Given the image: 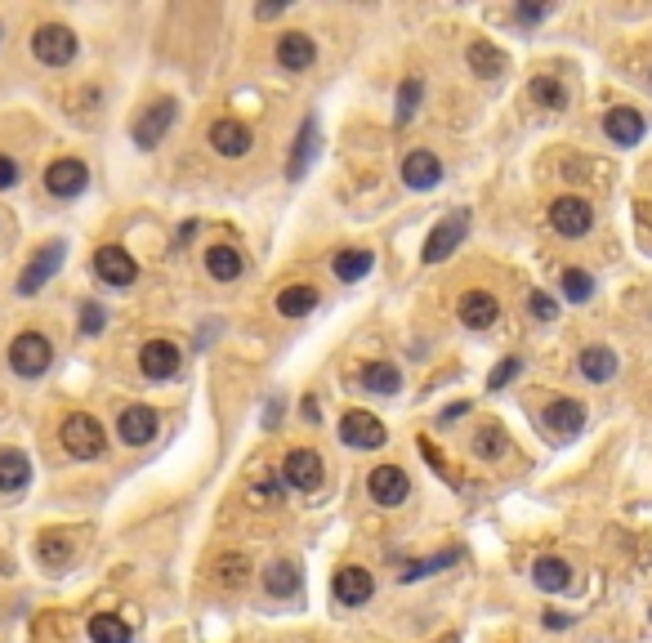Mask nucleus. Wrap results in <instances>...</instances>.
Returning a JSON list of instances; mask_svg holds the SVG:
<instances>
[{
  "label": "nucleus",
  "mask_w": 652,
  "mask_h": 643,
  "mask_svg": "<svg viewBox=\"0 0 652 643\" xmlns=\"http://www.w3.org/2000/svg\"><path fill=\"white\" fill-rule=\"evenodd\" d=\"M519 371H523V362H519V358H505L501 367H492V376H487V389H492V393H496V389H505L514 376H519Z\"/></svg>",
  "instance_id": "nucleus-40"
},
{
  "label": "nucleus",
  "mask_w": 652,
  "mask_h": 643,
  "mask_svg": "<svg viewBox=\"0 0 652 643\" xmlns=\"http://www.w3.org/2000/svg\"><path fill=\"white\" fill-rule=\"evenodd\" d=\"M206 273L219 277V282H233V277H242V255H237L233 246H210L206 251Z\"/></svg>",
  "instance_id": "nucleus-30"
},
{
  "label": "nucleus",
  "mask_w": 652,
  "mask_h": 643,
  "mask_svg": "<svg viewBox=\"0 0 652 643\" xmlns=\"http://www.w3.org/2000/svg\"><path fill=\"white\" fill-rule=\"evenodd\" d=\"M313 59H318V45H313V36L286 32L282 41H277V63H282L286 72H304V67H313Z\"/></svg>",
  "instance_id": "nucleus-19"
},
{
  "label": "nucleus",
  "mask_w": 652,
  "mask_h": 643,
  "mask_svg": "<svg viewBox=\"0 0 652 643\" xmlns=\"http://www.w3.org/2000/svg\"><path fill=\"white\" fill-rule=\"evenodd\" d=\"M469 72H478L483 81H496L501 72H510V54L496 50L492 41H469Z\"/></svg>",
  "instance_id": "nucleus-21"
},
{
  "label": "nucleus",
  "mask_w": 652,
  "mask_h": 643,
  "mask_svg": "<svg viewBox=\"0 0 652 643\" xmlns=\"http://www.w3.org/2000/svg\"><path fill=\"white\" fill-rule=\"evenodd\" d=\"M72 550H76L72 532H45L41 541H36V559H41V568H50V572H63L67 563H72Z\"/></svg>",
  "instance_id": "nucleus-22"
},
{
  "label": "nucleus",
  "mask_w": 652,
  "mask_h": 643,
  "mask_svg": "<svg viewBox=\"0 0 652 643\" xmlns=\"http://www.w3.org/2000/svg\"><path fill=\"white\" fill-rule=\"evenodd\" d=\"M264 585H268V594H277V599H286V594H295V590H300V572H295L291 563H273V568L264 572Z\"/></svg>",
  "instance_id": "nucleus-35"
},
{
  "label": "nucleus",
  "mask_w": 652,
  "mask_h": 643,
  "mask_svg": "<svg viewBox=\"0 0 652 643\" xmlns=\"http://www.w3.org/2000/svg\"><path fill=\"white\" fill-rule=\"evenodd\" d=\"M402 179H407V188H416V193H425V188H434L438 179H443V161L434 157V152H411L407 161H402Z\"/></svg>",
  "instance_id": "nucleus-18"
},
{
  "label": "nucleus",
  "mask_w": 652,
  "mask_h": 643,
  "mask_svg": "<svg viewBox=\"0 0 652 643\" xmlns=\"http://www.w3.org/2000/svg\"><path fill=\"white\" fill-rule=\"evenodd\" d=\"M420 94H425V85H420V76H407L398 90V108H393V117H398V126H407L411 117H416L420 108Z\"/></svg>",
  "instance_id": "nucleus-36"
},
{
  "label": "nucleus",
  "mask_w": 652,
  "mask_h": 643,
  "mask_svg": "<svg viewBox=\"0 0 652 643\" xmlns=\"http://www.w3.org/2000/svg\"><path fill=\"white\" fill-rule=\"evenodd\" d=\"M103 322H108V313H103V304L85 300V304H81V331H85V335H99V331H103Z\"/></svg>",
  "instance_id": "nucleus-41"
},
{
  "label": "nucleus",
  "mask_w": 652,
  "mask_h": 643,
  "mask_svg": "<svg viewBox=\"0 0 652 643\" xmlns=\"http://www.w3.org/2000/svg\"><path fill=\"white\" fill-rule=\"evenodd\" d=\"M563 295H568L572 304H586L594 295V277L581 273V268H568V273H563Z\"/></svg>",
  "instance_id": "nucleus-37"
},
{
  "label": "nucleus",
  "mask_w": 652,
  "mask_h": 643,
  "mask_svg": "<svg viewBox=\"0 0 652 643\" xmlns=\"http://www.w3.org/2000/svg\"><path fill=\"white\" fill-rule=\"evenodd\" d=\"M545 626H550V630H563V626H568V617H563V612H550V617H545Z\"/></svg>",
  "instance_id": "nucleus-44"
},
{
  "label": "nucleus",
  "mask_w": 652,
  "mask_h": 643,
  "mask_svg": "<svg viewBox=\"0 0 652 643\" xmlns=\"http://www.w3.org/2000/svg\"><path fill=\"white\" fill-rule=\"evenodd\" d=\"M465 233H469V210H452V215H447L443 224H434V233H429L425 264H443V259L452 255L460 242H465Z\"/></svg>",
  "instance_id": "nucleus-5"
},
{
  "label": "nucleus",
  "mask_w": 652,
  "mask_h": 643,
  "mask_svg": "<svg viewBox=\"0 0 652 643\" xmlns=\"http://www.w3.org/2000/svg\"><path fill=\"white\" fill-rule=\"evenodd\" d=\"M59 438H63L67 456H76V460H94V456H103V447H108V434L99 429L94 416H67Z\"/></svg>",
  "instance_id": "nucleus-2"
},
{
  "label": "nucleus",
  "mask_w": 652,
  "mask_h": 643,
  "mask_svg": "<svg viewBox=\"0 0 652 643\" xmlns=\"http://www.w3.org/2000/svg\"><path fill=\"white\" fill-rule=\"evenodd\" d=\"M474 451H478V456H483V460L505 456V429H501V425H487V429H478Z\"/></svg>",
  "instance_id": "nucleus-38"
},
{
  "label": "nucleus",
  "mask_w": 652,
  "mask_h": 643,
  "mask_svg": "<svg viewBox=\"0 0 652 643\" xmlns=\"http://www.w3.org/2000/svg\"><path fill=\"white\" fill-rule=\"evenodd\" d=\"M532 581L541 585L545 594H563L572 585V568L563 559H536V568H532Z\"/></svg>",
  "instance_id": "nucleus-25"
},
{
  "label": "nucleus",
  "mask_w": 652,
  "mask_h": 643,
  "mask_svg": "<svg viewBox=\"0 0 652 643\" xmlns=\"http://www.w3.org/2000/svg\"><path fill=\"white\" fill-rule=\"evenodd\" d=\"M170 121H175V99L152 103V108L143 112L139 121H134V143H139V148H157L161 134L170 130Z\"/></svg>",
  "instance_id": "nucleus-12"
},
{
  "label": "nucleus",
  "mask_w": 652,
  "mask_h": 643,
  "mask_svg": "<svg viewBox=\"0 0 652 643\" xmlns=\"http://www.w3.org/2000/svg\"><path fill=\"white\" fill-rule=\"evenodd\" d=\"M27 478H32V460L23 456V451H14V447H5L0 451V492H23L27 487Z\"/></svg>",
  "instance_id": "nucleus-24"
},
{
  "label": "nucleus",
  "mask_w": 652,
  "mask_h": 643,
  "mask_svg": "<svg viewBox=\"0 0 652 643\" xmlns=\"http://www.w3.org/2000/svg\"><path fill=\"white\" fill-rule=\"evenodd\" d=\"M603 130H608V139L617 143V148H635V143L644 139V117H639L635 108H612L608 117H603Z\"/></svg>",
  "instance_id": "nucleus-20"
},
{
  "label": "nucleus",
  "mask_w": 652,
  "mask_h": 643,
  "mask_svg": "<svg viewBox=\"0 0 652 643\" xmlns=\"http://www.w3.org/2000/svg\"><path fill=\"white\" fill-rule=\"evenodd\" d=\"M527 313H532L536 322H554V318H559V304H554L545 291H532V295H527Z\"/></svg>",
  "instance_id": "nucleus-39"
},
{
  "label": "nucleus",
  "mask_w": 652,
  "mask_h": 643,
  "mask_svg": "<svg viewBox=\"0 0 652 643\" xmlns=\"http://www.w3.org/2000/svg\"><path fill=\"white\" fill-rule=\"evenodd\" d=\"M32 54H36L41 63H50V67H67V63L76 59V32H67V27H59V23L36 27Z\"/></svg>",
  "instance_id": "nucleus-3"
},
{
  "label": "nucleus",
  "mask_w": 652,
  "mask_h": 643,
  "mask_svg": "<svg viewBox=\"0 0 652 643\" xmlns=\"http://www.w3.org/2000/svg\"><path fill=\"white\" fill-rule=\"evenodd\" d=\"M90 639L94 643H130V626L121 617H112V612H103V617L90 621Z\"/></svg>",
  "instance_id": "nucleus-34"
},
{
  "label": "nucleus",
  "mask_w": 652,
  "mask_h": 643,
  "mask_svg": "<svg viewBox=\"0 0 652 643\" xmlns=\"http://www.w3.org/2000/svg\"><path fill=\"white\" fill-rule=\"evenodd\" d=\"M438 643H460V635H443V639H438Z\"/></svg>",
  "instance_id": "nucleus-46"
},
{
  "label": "nucleus",
  "mask_w": 652,
  "mask_h": 643,
  "mask_svg": "<svg viewBox=\"0 0 652 643\" xmlns=\"http://www.w3.org/2000/svg\"><path fill=\"white\" fill-rule=\"evenodd\" d=\"M14 184H18V161L0 152V193H5V188H14Z\"/></svg>",
  "instance_id": "nucleus-42"
},
{
  "label": "nucleus",
  "mask_w": 652,
  "mask_h": 643,
  "mask_svg": "<svg viewBox=\"0 0 652 643\" xmlns=\"http://www.w3.org/2000/svg\"><path fill=\"white\" fill-rule=\"evenodd\" d=\"M331 590H335V599H340L344 608H362V603L376 594V581H371L367 568H340Z\"/></svg>",
  "instance_id": "nucleus-14"
},
{
  "label": "nucleus",
  "mask_w": 652,
  "mask_h": 643,
  "mask_svg": "<svg viewBox=\"0 0 652 643\" xmlns=\"http://www.w3.org/2000/svg\"><path fill=\"white\" fill-rule=\"evenodd\" d=\"M282 478L295 487V492H313V487L322 483V456L318 451H309V447L291 451V456L282 460Z\"/></svg>",
  "instance_id": "nucleus-10"
},
{
  "label": "nucleus",
  "mask_w": 652,
  "mask_h": 643,
  "mask_svg": "<svg viewBox=\"0 0 652 643\" xmlns=\"http://www.w3.org/2000/svg\"><path fill=\"white\" fill-rule=\"evenodd\" d=\"M318 309V286H286L277 295V313L282 318H304V313Z\"/></svg>",
  "instance_id": "nucleus-26"
},
{
  "label": "nucleus",
  "mask_w": 652,
  "mask_h": 643,
  "mask_svg": "<svg viewBox=\"0 0 652 643\" xmlns=\"http://www.w3.org/2000/svg\"><path fill=\"white\" fill-rule=\"evenodd\" d=\"M465 411H469L465 402H456V407H447V411H443V420H456V416H465Z\"/></svg>",
  "instance_id": "nucleus-45"
},
{
  "label": "nucleus",
  "mask_w": 652,
  "mask_h": 643,
  "mask_svg": "<svg viewBox=\"0 0 652 643\" xmlns=\"http://www.w3.org/2000/svg\"><path fill=\"white\" fill-rule=\"evenodd\" d=\"M318 157V121H304V130H300V139H295V157H291V166H286V175L291 179H304V170H309V161Z\"/></svg>",
  "instance_id": "nucleus-27"
},
{
  "label": "nucleus",
  "mask_w": 652,
  "mask_h": 643,
  "mask_svg": "<svg viewBox=\"0 0 652 643\" xmlns=\"http://www.w3.org/2000/svg\"><path fill=\"white\" fill-rule=\"evenodd\" d=\"M545 14H550V5H519L523 23H536V18H545Z\"/></svg>",
  "instance_id": "nucleus-43"
},
{
  "label": "nucleus",
  "mask_w": 652,
  "mask_h": 643,
  "mask_svg": "<svg viewBox=\"0 0 652 643\" xmlns=\"http://www.w3.org/2000/svg\"><path fill=\"white\" fill-rule=\"evenodd\" d=\"M452 563H460V550H443V554H434V559L398 563V581H420V577H429V572H438V568H452Z\"/></svg>",
  "instance_id": "nucleus-31"
},
{
  "label": "nucleus",
  "mask_w": 652,
  "mask_h": 643,
  "mask_svg": "<svg viewBox=\"0 0 652 643\" xmlns=\"http://www.w3.org/2000/svg\"><path fill=\"white\" fill-rule=\"evenodd\" d=\"M94 273L108 286H130L134 277H139V264H134L130 251H121V246H103V251H94Z\"/></svg>",
  "instance_id": "nucleus-11"
},
{
  "label": "nucleus",
  "mask_w": 652,
  "mask_h": 643,
  "mask_svg": "<svg viewBox=\"0 0 652 643\" xmlns=\"http://www.w3.org/2000/svg\"><path fill=\"white\" fill-rule=\"evenodd\" d=\"M139 367L148 380H170L179 367H184V353H179L170 340H148L139 353Z\"/></svg>",
  "instance_id": "nucleus-9"
},
{
  "label": "nucleus",
  "mask_w": 652,
  "mask_h": 643,
  "mask_svg": "<svg viewBox=\"0 0 652 643\" xmlns=\"http://www.w3.org/2000/svg\"><path fill=\"white\" fill-rule=\"evenodd\" d=\"M85 184H90V170L72 157L54 161V166L45 170V188H50L54 197H76V193H85Z\"/></svg>",
  "instance_id": "nucleus-13"
},
{
  "label": "nucleus",
  "mask_w": 652,
  "mask_h": 643,
  "mask_svg": "<svg viewBox=\"0 0 652 643\" xmlns=\"http://www.w3.org/2000/svg\"><path fill=\"white\" fill-rule=\"evenodd\" d=\"M581 376L594 380V385H603V380L617 376V353L603 349V344H594V349L581 353Z\"/></svg>",
  "instance_id": "nucleus-28"
},
{
  "label": "nucleus",
  "mask_w": 652,
  "mask_h": 643,
  "mask_svg": "<svg viewBox=\"0 0 652 643\" xmlns=\"http://www.w3.org/2000/svg\"><path fill=\"white\" fill-rule=\"evenodd\" d=\"M527 94H532L541 108H550V112H563V108H568V90H563L554 76H536V81L527 85Z\"/></svg>",
  "instance_id": "nucleus-33"
},
{
  "label": "nucleus",
  "mask_w": 652,
  "mask_h": 643,
  "mask_svg": "<svg viewBox=\"0 0 652 643\" xmlns=\"http://www.w3.org/2000/svg\"><path fill=\"white\" fill-rule=\"evenodd\" d=\"M367 492H371V501L376 505L393 510V505H402L411 496V483H407V474H402L398 465H376L371 469V478H367Z\"/></svg>",
  "instance_id": "nucleus-8"
},
{
  "label": "nucleus",
  "mask_w": 652,
  "mask_h": 643,
  "mask_svg": "<svg viewBox=\"0 0 652 643\" xmlns=\"http://www.w3.org/2000/svg\"><path fill=\"white\" fill-rule=\"evenodd\" d=\"M496 318H501V304L492 300V295L483 291H469L465 300H460V322L469 326V331H487Z\"/></svg>",
  "instance_id": "nucleus-23"
},
{
  "label": "nucleus",
  "mask_w": 652,
  "mask_h": 643,
  "mask_svg": "<svg viewBox=\"0 0 652 643\" xmlns=\"http://www.w3.org/2000/svg\"><path fill=\"white\" fill-rule=\"evenodd\" d=\"M340 438H344V443H349V447L376 451V447H385L389 429H385V420H380V416H371V411H349V416L340 420Z\"/></svg>",
  "instance_id": "nucleus-6"
},
{
  "label": "nucleus",
  "mask_w": 652,
  "mask_h": 643,
  "mask_svg": "<svg viewBox=\"0 0 652 643\" xmlns=\"http://www.w3.org/2000/svg\"><path fill=\"white\" fill-rule=\"evenodd\" d=\"M117 434H121V443L126 447L152 443V438H157V411L152 407H126L121 411V420H117Z\"/></svg>",
  "instance_id": "nucleus-15"
},
{
  "label": "nucleus",
  "mask_w": 652,
  "mask_h": 643,
  "mask_svg": "<svg viewBox=\"0 0 652 643\" xmlns=\"http://www.w3.org/2000/svg\"><path fill=\"white\" fill-rule=\"evenodd\" d=\"M50 362H54V344L45 340L41 331H23L14 344H9V367H14V376H23V380L45 376Z\"/></svg>",
  "instance_id": "nucleus-1"
},
{
  "label": "nucleus",
  "mask_w": 652,
  "mask_h": 643,
  "mask_svg": "<svg viewBox=\"0 0 652 643\" xmlns=\"http://www.w3.org/2000/svg\"><path fill=\"white\" fill-rule=\"evenodd\" d=\"M371 264H376L371 251H340L331 268H335V277H340V282H362V277L371 273Z\"/></svg>",
  "instance_id": "nucleus-32"
},
{
  "label": "nucleus",
  "mask_w": 652,
  "mask_h": 643,
  "mask_svg": "<svg viewBox=\"0 0 652 643\" xmlns=\"http://www.w3.org/2000/svg\"><path fill=\"white\" fill-rule=\"evenodd\" d=\"M210 148H215L219 157H246V152H251V130H246L242 121L224 117L210 126Z\"/></svg>",
  "instance_id": "nucleus-16"
},
{
  "label": "nucleus",
  "mask_w": 652,
  "mask_h": 643,
  "mask_svg": "<svg viewBox=\"0 0 652 643\" xmlns=\"http://www.w3.org/2000/svg\"><path fill=\"white\" fill-rule=\"evenodd\" d=\"M550 228L559 237H586L594 228V206L586 197H559L550 206Z\"/></svg>",
  "instance_id": "nucleus-4"
},
{
  "label": "nucleus",
  "mask_w": 652,
  "mask_h": 643,
  "mask_svg": "<svg viewBox=\"0 0 652 643\" xmlns=\"http://www.w3.org/2000/svg\"><path fill=\"white\" fill-rule=\"evenodd\" d=\"M541 420H545V429H554L559 438H572L581 425H586V407H581L577 398H554Z\"/></svg>",
  "instance_id": "nucleus-17"
},
{
  "label": "nucleus",
  "mask_w": 652,
  "mask_h": 643,
  "mask_svg": "<svg viewBox=\"0 0 652 643\" xmlns=\"http://www.w3.org/2000/svg\"><path fill=\"white\" fill-rule=\"evenodd\" d=\"M362 385H367L371 393H380V398H393V393L402 389V376L393 362H371L367 371H362Z\"/></svg>",
  "instance_id": "nucleus-29"
},
{
  "label": "nucleus",
  "mask_w": 652,
  "mask_h": 643,
  "mask_svg": "<svg viewBox=\"0 0 652 643\" xmlns=\"http://www.w3.org/2000/svg\"><path fill=\"white\" fill-rule=\"evenodd\" d=\"M63 255H67V242H45L41 255L23 268V277H18V295H36V291H41V286L63 268Z\"/></svg>",
  "instance_id": "nucleus-7"
}]
</instances>
